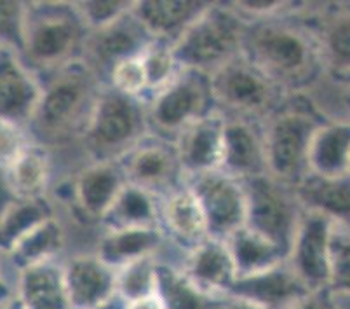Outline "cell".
<instances>
[{"instance_id": "obj_1", "label": "cell", "mask_w": 350, "mask_h": 309, "mask_svg": "<svg viewBox=\"0 0 350 309\" xmlns=\"http://www.w3.org/2000/svg\"><path fill=\"white\" fill-rule=\"evenodd\" d=\"M304 5L269 20L247 23L243 56L286 95L308 93L324 77L316 34L304 16Z\"/></svg>"}, {"instance_id": "obj_2", "label": "cell", "mask_w": 350, "mask_h": 309, "mask_svg": "<svg viewBox=\"0 0 350 309\" xmlns=\"http://www.w3.org/2000/svg\"><path fill=\"white\" fill-rule=\"evenodd\" d=\"M103 84L75 62L42 81V95L28 128L39 143H65L81 138Z\"/></svg>"}, {"instance_id": "obj_3", "label": "cell", "mask_w": 350, "mask_h": 309, "mask_svg": "<svg viewBox=\"0 0 350 309\" xmlns=\"http://www.w3.org/2000/svg\"><path fill=\"white\" fill-rule=\"evenodd\" d=\"M89 32L75 2H30L20 58L46 81L65 66L81 62Z\"/></svg>"}, {"instance_id": "obj_4", "label": "cell", "mask_w": 350, "mask_h": 309, "mask_svg": "<svg viewBox=\"0 0 350 309\" xmlns=\"http://www.w3.org/2000/svg\"><path fill=\"white\" fill-rule=\"evenodd\" d=\"M329 119L308 93L286 97L262 123L267 173L284 186H298L308 175L312 138Z\"/></svg>"}, {"instance_id": "obj_5", "label": "cell", "mask_w": 350, "mask_h": 309, "mask_svg": "<svg viewBox=\"0 0 350 309\" xmlns=\"http://www.w3.org/2000/svg\"><path fill=\"white\" fill-rule=\"evenodd\" d=\"M148 133L145 101L103 86L81 140L91 162H119Z\"/></svg>"}, {"instance_id": "obj_6", "label": "cell", "mask_w": 350, "mask_h": 309, "mask_svg": "<svg viewBox=\"0 0 350 309\" xmlns=\"http://www.w3.org/2000/svg\"><path fill=\"white\" fill-rule=\"evenodd\" d=\"M247 21L228 2H211L199 20L174 44L181 69L215 74L243 54Z\"/></svg>"}, {"instance_id": "obj_7", "label": "cell", "mask_w": 350, "mask_h": 309, "mask_svg": "<svg viewBox=\"0 0 350 309\" xmlns=\"http://www.w3.org/2000/svg\"><path fill=\"white\" fill-rule=\"evenodd\" d=\"M146 121L152 135L174 143L190 124L209 116L216 108L211 75L181 69L170 84L145 101Z\"/></svg>"}, {"instance_id": "obj_8", "label": "cell", "mask_w": 350, "mask_h": 309, "mask_svg": "<svg viewBox=\"0 0 350 309\" xmlns=\"http://www.w3.org/2000/svg\"><path fill=\"white\" fill-rule=\"evenodd\" d=\"M216 108L227 119L262 124L286 100V95L243 54L211 74Z\"/></svg>"}, {"instance_id": "obj_9", "label": "cell", "mask_w": 350, "mask_h": 309, "mask_svg": "<svg viewBox=\"0 0 350 309\" xmlns=\"http://www.w3.org/2000/svg\"><path fill=\"white\" fill-rule=\"evenodd\" d=\"M243 184L247 197L246 225L284 248L289 257L293 238L304 213L295 189L269 173L244 180Z\"/></svg>"}, {"instance_id": "obj_10", "label": "cell", "mask_w": 350, "mask_h": 309, "mask_svg": "<svg viewBox=\"0 0 350 309\" xmlns=\"http://www.w3.org/2000/svg\"><path fill=\"white\" fill-rule=\"evenodd\" d=\"M126 184L119 162H89L63 182L59 197L79 224L101 225Z\"/></svg>"}, {"instance_id": "obj_11", "label": "cell", "mask_w": 350, "mask_h": 309, "mask_svg": "<svg viewBox=\"0 0 350 309\" xmlns=\"http://www.w3.org/2000/svg\"><path fill=\"white\" fill-rule=\"evenodd\" d=\"M183 182L199 199L211 238L225 241L246 225L247 197L243 182L219 170L183 177Z\"/></svg>"}, {"instance_id": "obj_12", "label": "cell", "mask_w": 350, "mask_h": 309, "mask_svg": "<svg viewBox=\"0 0 350 309\" xmlns=\"http://www.w3.org/2000/svg\"><path fill=\"white\" fill-rule=\"evenodd\" d=\"M154 42V37L133 12H126L107 27L89 32L82 62L98 81L107 86L108 75L116 65L129 58L142 56Z\"/></svg>"}, {"instance_id": "obj_13", "label": "cell", "mask_w": 350, "mask_h": 309, "mask_svg": "<svg viewBox=\"0 0 350 309\" xmlns=\"http://www.w3.org/2000/svg\"><path fill=\"white\" fill-rule=\"evenodd\" d=\"M127 184L164 197L183 184V170L174 143L148 135L119 161Z\"/></svg>"}, {"instance_id": "obj_14", "label": "cell", "mask_w": 350, "mask_h": 309, "mask_svg": "<svg viewBox=\"0 0 350 309\" xmlns=\"http://www.w3.org/2000/svg\"><path fill=\"white\" fill-rule=\"evenodd\" d=\"M307 23L316 34L324 65V77L335 84H350V4L327 2L307 4L304 9Z\"/></svg>"}, {"instance_id": "obj_15", "label": "cell", "mask_w": 350, "mask_h": 309, "mask_svg": "<svg viewBox=\"0 0 350 309\" xmlns=\"http://www.w3.org/2000/svg\"><path fill=\"white\" fill-rule=\"evenodd\" d=\"M333 225L335 222L323 213L304 210L293 238L288 264L310 292L327 290Z\"/></svg>"}, {"instance_id": "obj_16", "label": "cell", "mask_w": 350, "mask_h": 309, "mask_svg": "<svg viewBox=\"0 0 350 309\" xmlns=\"http://www.w3.org/2000/svg\"><path fill=\"white\" fill-rule=\"evenodd\" d=\"M227 117L219 110L196 121L174 140L183 177L209 173L221 166Z\"/></svg>"}, {"instance_id": "obj_17", "label": "cell", "mask_w": 350, "mask_h": 309, "mask_svg": "<svg viewBox=\"0 0 350 309\" xmlns=\"http://www.w3.org/2000/svg\"><path fill=\"white\" fill-rule=\"evenodd\" d=\"M178 267L200 292L216 299L228 297L237 282V269L227 243L211 236L187 251Z\"/></svg>"}, {"instance_id": "obj_18", "label": "cell", "mask_w": 350, "mask_h": 309, "mask_svg": "<svg viewBox=\"0 0 350 309\" xmlns=\"http://www.w3.org/2000/svg\"><path fill=\"white\" fill-rule=\"evenodd\" d=\"M308 294L312 292L288 260L258 275L237 278L230 292L232 297L244 299L263 309H295Z\"/></svg>"}, {"instance_id": "obj_19", "label": "cell", "mask_w": 350, "mask_h": 309, "mask_svg": "<svg viewBox=\"0 0 350 309\" xmlns=\"http://www.w3.org/2000/svg\"><path fill=\"white\" fill-rule=\"evenodd\" d=\"M40 95L39 77L25 65L20 54L0 47V117L28 126Z\"/></svg>"}, {"instance_id": "obj_20", "label": "cell", "mask_w": 350, "mask_h": 309, "mask_svg": "<svg viewBox=\"0 0 350 309\" xmlns=\"http://www.w3.org/2000/svg\"><path fill=\"white\" fill-rule=\"evenodd\" d=\"M63 267L72 309H98L117 297V271L96 254L75 256Z\"/></svg>"}, {"instance_id": "obj_21", "label": "cell", "mask_w": 350, "mask_h": 309, "mask_svg": "<svg viewBox=\"0 0 350 309\" xmlns=\"http://www.w3.org/2000/svg\"><path fill=\"white\" fill-rule=\"evenodd\" d=\"M161 231L185 254L209 238L204 212L185 182L162 197Z\"/></svg>"}, {"instance_id": "obj_22", "label": "cell", "mask_w": 350, "mask_h": 309, "mask_svg": "<svg viewBox=\"0 0 350 309\" xmlns=\"http://www.w3.org/2000/svg\"><path fill=\"white\" fill-rule=\"evenodd\" d=\"M219 171L244 182L267 173L262 124L227 119Z\"/></svg>"}, {"instance_id": "obj_23", "label": "cell", "mask_w": 350, "mask_h": 309, "mask_svg": "<svg viewBox=\"0 0 350 309\" xmlns=\"http://www.w3.org/2000/svg\"><path fill=\"white\" fill-rule=\"evenodd\" d=\"M209 5L206 0H143L133 12L154 39L174 46Z\"/></svg>"}, {"instance_id": "obj_24", "label": "cell", "mask_w": 350, "mask_h": 309, "mask_svg": "<svg viewBox=\"0 0 350 309\" xmlns=\"http://www.w3.org/2000/svg\"><path fill=\"white\" fill-rule=\"evenodd\" d=\"M16 299L23 309H72L63 264L53 260L20 271Z\"/></svg>"}, {"instance_id": "obj_25", "label": "cell", "mask_w": 350, "mask_h": 309, "mask_svg": "<svg viewBox=\"0 0 350 309\" xmlns=\"http://www.w3.org/2000/svg\"><path fill=\"white\" fill-rule=\"evenodd\" d=\"M350 121L329 119L316 132L308 151V173L327 178L349 177Z\"/></svg>"}, {"instance_id": "obj_26", "label": "cell", "mask_w": 350, "mask_h": 309, "mask_svg": "<svg viewBox=\"0 0 350 309\" xmlns=\"http://www.w3.org/2000/svg\"><path fill=\"white\" fill-rule=\"evenodd\" d=\"M293 189L301 208L323 213L336 224L350 227V177L327 178L308 173Z\"/></svg>"}, {"instance_id": "obj_27", "label": "cell", "mask_w": 350, "mask_h": 309, "mask_svg": "<svg viewBox=\"0 0 350 309\" xmlns=\"http://www.w3.org/2000/svg\"><path fill=\"white\" fill-rule=\"evenodd\" d=\"M165 241L161 227H136L105 231L98 243L96 256L112 269H120L127 264L145 257H157Z\"/></svg>"}, {"instance_id": "obj_28", "label": "cell", "mask_w": 350, "mask_h": 309, "mask_svg": "<svg viewBox=\"0 0 350 309\" xmlns=\"http://www.w3.org/2000/svg\"><path fill=\"white\" fill-rule=\"evenodd\" d=\"M53 173L49 149L35 140L30 147L4 171V182L14 199L31 201L47 197Z\"/></svg>"}, {"instance_id": "obj_29", "label": "cell", "mask_w": 350, "mask_h": 309, "mask_svg": "<svg viewBox=\"0 0 350 309\" xmlns=\"http://www.w3.org/2000/svg\"><path fill=\"white\" fill-rule=\"evenodd\" d=\"M225 243L234 259L237 278L258 275L267 269L281 266L288 260V251L284 248L247 225H243L234 234L228 236Z\"/></svg>"}, {"instance_id": "obj_30", "label": "cell", "mask_w": 350, "mask_h": 309, "mask_svg": "<svg viewBox=\"0 0 350 309\" xmlns=\"http://www.w3.org/2000/svg\"><path fill=\"white\" fill-rule=\"evenodd\" d=\"M161 196L133 186V184H126L105 215L101 227L105 231L161 227Z\"/></svg>"}, {"instance_id": "obj_31", "label": "cell", "mask_w": 350, "mask_h": 309, "mask_svg": "<svg viewBox=\"0 0 350 309\" xmlns=\"http://www.w3.org/2000/svg\"><path fill=\"white\" fill-rule=\"evenodd\" d=\"M65 229L56 217H51L28 232L20 243L9 251L8 259L18 273L27 267L53 262L65 248Z\"/></svg>"}, {"instance_id": "obj_32", "label": "cell", "mask_w": 350, "mask_h": 309, "mask_svg": "<svg viewBox=\"0 0 350 309\" xmlns=\"http://www.w3.org/2000/svg\"><path fill=\"white\" fill-rule=\"evenodd\" d=\"M51 217H54L53 205L47 197L31 201L12 199L0 210V254L8 256L28 232Z\"/></svg>"}, {"instance_id": "obj_33", "label": "cell", "mask_w": 350, "mask_h": 309, "mask_svg": "<svg viewBox=\"0 0 350 309\" xmlns=\"http://www.w3.org/2000/svg\"><path fill=\"white\" fill-rule=\"evenodd\" d=\"M157 273V295L165 309H216L224 301L200 292L173 264L159 260Z\"/></svg>"}, {"instance_id": "obj_34", "label": "cell", "mask_w": 350, "mask_h": 309, "mask_svg": "<svg viewBox=\"0 0 350 309\" xmlns=\"http://www.w3.org/2000/svg\"><path fill=\"white\" fill-rule=\"evenodd\" d=\"M157 257H145L117 269V297L129 304L157 294Z\"/></svg>"}, {"instance_id": "obj_35", "label": "cell", "mask_w": 350, "mask_h": 309, "mask_svg": "<svg viewBox=\"0 0 350 309\" xmlns=\"http://www.w3.org/2000/svg\"><path fill=\"white\" fill-rule=\"evenodd\" d=\"M142 62L146 72V81H148V95L145 101L161 91L165 84H170L174 75L181 70L176 56H174V46L162 40L154 39V42L146 47L142 54Z\"/></svg>"}, {"instance_id": "obj_36", "label": "cell", "mask_w": 350, "mask_h": 309, "mask_svg": "<svg viewBox=\"0 0 350 309\" xmlns=\"http://www.w3.org/2000/svg\"><path fill=\"white\" fill-rule=\"evenodd\" d=\"M327 290L335 297H350V227L336 222L329 241Z\"/></svg>"}, {"instance_id": "obj_37", "label": "cell", "mask_w": 350, "mask_h": 309, "mask_svg": "<svg viewBox=\"0 0 350 309\" xmlns=\"http://www.w3.org/2000/svg\"><path fill=\"white\" fill-rule=\"evenodd\" d=\"M107 86L119 93L127 95V97L139 98L145 101L146 95H148V81H146L142 56L124 60L119 65L113 66L108 75Z\"/></svg>"}, {"instance_id": "obj_38", "label": "cell", "mask_w": 350, "mask_h": 309, "mask_svg": "<svg viewBox=\"0 0 350 309\" xmlns=\"http://www.w3.org/2000/svg\"><path fill=\"white\" fill-rule=\"evenodd\" d=\"M35 142L30 128L18 121L0 117V171L8 168Z\"/></svg>"}, {"instance_id": "obj_39", "label": "cell", "mask_w": 350, "mask_h": 309, "mask_svg": "<svg viewBox=\"0 0 350 309\" xmlns=\"http://www.w3.org/2000/svg\"><path fill=\"white\" fill-rule=\"evenodd\" d=\"M28 2L0 0V46L21 54L25 42Z\"/></svg>"}, {"instance_id": "obj_40", "label": "cell", "mask_w": 350, "mask_h": 309, "mask_svg": "<svg viewBox=\"0 0 350 309\" xmlns=\"http://www.w3.org/2000/svg\"><path fill=\"white\" fill-rule=\"evenodd\" d=\"M75 5H77L89 30H98V28L107 27L112 21L119 20L120 16L131 11L135 2H127V0H88V2H75Z\"/></svg>"}, {"instance_id": "obj_41", "label": "cell", "mask_w": 350, "mask_h": 309, "mask_svg": "<svg viewBox=\"0 0 350 309\" xmlns=\"http://www.w3.org/2000/svg\"><path fill=\"white\" fill-rule=\"evenodd\" d=\"M232 9L239 16H243L247 23L251 21L269 20L275 16L286 14L295 9L301 8L304 2H284V0H239V2H228Z\"/></svg>"}, {"instance_id": "obj_42", "label": "cell", "mask_w": 350, "mask_h": 309, "mask_svg": "<svg viewBox=\"0 0 350 309\" xmlns=\"http://www.w3.org/2000/svg\"><path fill=\"white\" fill-rule=\"evenodd\" d=\"M295 309H340V306L329 290H317L308 294Z\"/></svg>"}, {"instance_id": "obj_43", "label": "cell", "mask_w": 350, "mask_h": 309, "mask_svg": "<svg viewBox=\"0 0 350 309\" xmlns=\"http://www.w3.org/2000/svg\"><path fill=\"white\" fill-rule=\"evenodd\" d=\"M4 254H0V308L16 299V286L11 285V282L5 276L4 271Z\"/></svg>"}, {"instance_id": "obj_44", "label": "cell", "mask_w": 350, "mask_h": 309, "mask_svg": "<svg viewBox=\"0 0 350 309\" xmlns=\"http://www.w3.org/2000/svg\"><path fill=\"white\" fill-rule=\"evenodd\" d=\"M216 309H263V308H260V306L253 304V302L250 301H244V299L228 295V297H225L224 301L219 302V306Z\"/></svg>"}, {"instance_id": "obj_45", "label": "cell", "mask_w": 350, "mask_h": 309, "mask_svg": "<svg viewBox=\"0 0 350 309\" xmlns=\"http://www.w3.org/2000/svg\"><path fill=\"white\" fill-rule=\"evenodd\" d=\"M126 309H165L162 304L161 297L157 294L150 295V297H145L142 301H135L126 304Z\"/></svg>"}, {"instance_id": "obj_46", "label": "cell", "mask_w": 350, "mask_h": 309, "mask_svg": "<svg viewBox=\"0 0 350 309\" xmlns=\"http://www.w3.org/2000/svg\"><path fill=\"white\" fill-rule=\"evenodd\" d=\"M342 101H343V107H345V112L349 114V121H350V84L343 88Z\"/></svg>"}, {"instance_id": "obj_47", "label": "cell", "mask_w": 350, "mask_h": 309, "mask_svg": "<svg viewBox=\"0 0 350 309\" xmlns=\"http://www.w3.org/2000/svg\"><path fill=\"white\" fill-rule=\"evenodd\" d=\"M98 309H126V304H124V302L120 301L119 297H116V299H112V301L107 302V304L101 306V308H98Z\"/></svg>"}, {"instance_id": "obj_48", "label": "cell", "mask_w": 350, "mask_h": 309, "mask_svg": "<svg viewBox=\"0 0 350 309\" xmlns=\"http://www.w3.org/2000/svg\"><path fill=\"white\" fill-rule=\"evenodd\" d=\"M0 309H23V306H21L20 302H18V299H12V301L9 302V304L2 306V308H0Z\"/></svg>"}, {"instance_id": "obj_49", "label": "cell", "mask_w": 350, "mask_h": 309, "mask_svg": "<svg viewBox=\"0 0 350 309\" xmlns=\"http://www.w3.org/2000/svg\"><path fill=\"white\" fill-rule=\"evenodd\" d=\"M349 177H350V168H349Z\"/></svg>"}, {"instance_id": "obj_50", "label": "cell", "mask_w": 350, "mask_h": 309, "mask_svg": "<svg viewBox=\"0 0 350 309\" xmlns=\"http://www.w3.org/2000/svg\"><path fill=\"white\" fill-rule=\"evenodd\" d=\"M0 47H2V46H0Z\"/></svg>"}]
</instances>
